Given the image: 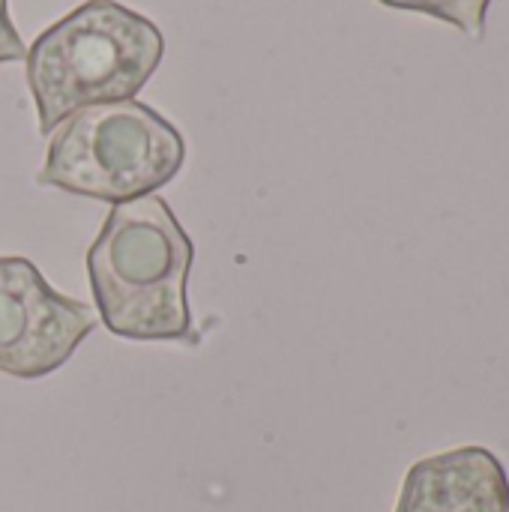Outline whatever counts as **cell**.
Masks as SVG:
<instances>
[{"label":"cell","mask_w":509,"mask_h":512,"mask_svg":"<svg viewBox=\"0 0 509 512\" xmlns=\"http://www.w3.org/2000/svg\"><path fill=\"white\" fill-rule=\"evenodd\" d=\"M48 138L36 183L111 207L156 195L186 159L177 126L138 99L75 111Z\"/></svg>","instance_id":"3"},{"label":"cell","mask_w":509,"mask_h":512,"mask_svg":"<svg viewBox=\"0 0 509 512\" xmlns=\"http://www.w3.org/2000/svg\"><path fill=\"white\" fill-rule=\"evenodd\" d=\"M396 512H509L507 468L486 447L420 459L405 474Z\"/></svg>","instance_id":"5"},{"label":"cell","mask_w":509,"mask_h":512,"mask_svg":"<svg viewBox=\"0 0 509 512\" xmlns=\"http://www.w3.org/2000/svg\"><path fill=\"white\" fill-rule=\"evenodd\" d=\"M165 54L162 30L117 0H87L45 27L24 54L39 132L90 105L135 99Z\"/></svg>","instance_id":"2"},{"label":"cell","mask_w":509,"mask_h":512,"mask_svg":"<svg viewBox=\"0 0 509 512\" xmlns=\"http://www.w3.org/2000/svg\"><path fill=\"white\" fill-rule=\"evenodd\" d=\"M99 315L54 291L30 258L0 255V372L39 381L72 360Z\"/></svg>","instance_id":"4"},{"label":"cell","mask_w":509,"mask_h":512,"mask_svg":"<svg viewBox=\"0 0 509 512\" xmlns=\"http://www.w3.org/2000/svg\"><path fill=\"white\" fill-rule=\"evenodd\" d=\"M390 9H405V12H423L438 21H447L459 27L468 36H483L486 33V15L492 0H378Z\"/></svg>","instance_id":"6"},{"label":"cell","mask_w":509,"mask_h":512,"mask_svg":"<svg viewBox=\"0 0 509 512\" xmlns=\"http://www.w3.org/2000/svg\"><path fill=\"white\" fill-rule=\"evenodd\" d=\"M192 264L195 246L162 195L114 204L87 249L105 330L132 342H195L186 300Z\"/></svg>","instance_id":"1"},{"label":"cell","mask_w":509,"mask_h":512,"mask_svg":"<svg viewBox=\"0 0 509 512\" xmlns=\"http://www.w3.org/2000/svg\"><path fill=\"white\" fill-rule=\"evenodd\" d=\"M27 45L21 42L12 18H9V0H0V63H15L24 60Z\"/></svg>","instance_id":"7"}]
</instances>
